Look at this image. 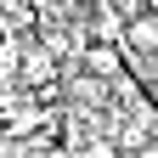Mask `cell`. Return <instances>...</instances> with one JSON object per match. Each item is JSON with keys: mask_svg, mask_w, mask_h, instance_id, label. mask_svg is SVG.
<instances>
[{"mask_svg": "<svg viewBox=\"0 0 158 158\" xmlns=\"http://www.w3.org/2000/svg\"><path fill=\"white\" fill-rule=\"evenodd\" d=\"M62 79V68H56V51L40 45V34H23V73H17V85L23 90H45Z\"/></svg>", "mask_w": 158, "mask_h": 158, "instance_id": "obj_1", "label": "cell"}, {"mask_svg": "<svg viewBox=\"0 0 158 158\" xmlns=\"http://www.w3.org/2000/svg\"><path fill=\"white\" fill-rule=\"evenodd\" d=\"M0 158H17V135L11 130H0Z\"/></svg>", "mask_w": 158, "mask_h": 158, "instance_id": "obj_4", "label": "cell"}, {"mask_svg": "<svg viewBox=\"0 0 158 158\" xmlns=\"http://www.w3.org/2000/svg\"><path fill=\"white\" fill-rule=\"evenodd\" d=\"M85 68H90L96 79H113V73H118V56H113V45H102V40H96V45H85Z\"/></svg>", "mask_w": 158, "mask_h": 158, "instance_id": "obj_2", "label": "cell"}, {"mask_svg": "<svg viewBox=\"0 0 158 158\" xmlns=\"http://www.w3.org/2000/svg\"><path fill=\"white\" fill-rule=\"evenodd\" d=\"M11 34H17V28H11V17H6V11H0V45H6V40H11Z\"/></svg>", "mask_w": 158, "mask_h": 158, "instance_id": "obj_5", "label": "cell"}, {"mask_svg": "<svg viewBox=\"0 0 158 158\" xmlns=\"http://www.w3.org/2000/svg\"><path fill=\"white\" fill-rule=\"evenodd\" d=\"M0 11L11 17L17 34H34V11H40V0H0Z\"/></svg>", "mask_w": 158, "mask_h": 158, "instance_id": "obj_3", "label": "cell"}]
</instances>
